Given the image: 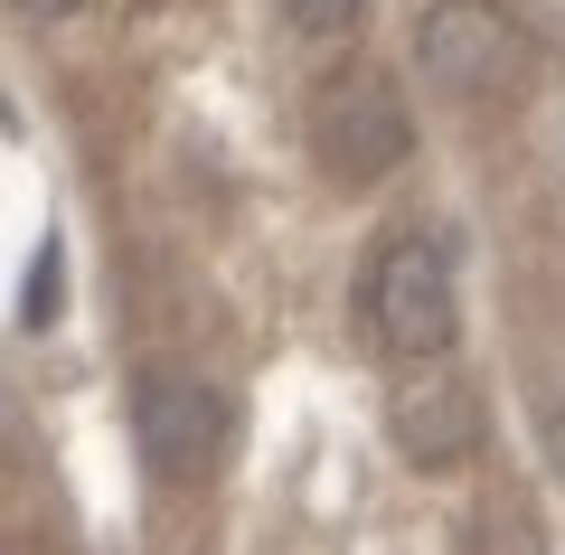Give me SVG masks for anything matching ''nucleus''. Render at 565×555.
I'll return each mask as SVG.
<instances>
[{
    "mask_svg": "<svg viewBox=\"0 0 565 555\" xmlns=\"http://www.w3.org/2000/svg\"><path fill=\"white\" fill-rule=\"evenodd\" d=\"M226 442H236V405H226V386L180 377V367H161V377L132 386V452H141L151 480L189 490V480H207L226 461Z\"/></svg>",
    "mask_w": 565,
    "mask_h": 555,
    "instance_id": "nucleus-3",
    "label": "nucleus"
},
{
    "mask_svg": "<svg viewBox=\"0 0 565 555\" xmlns=\"http://www.w3.org/2000/svg\"><path fill=\"white\" fill-rule=\"evenodd\" d=\"M415 66L434 76V95L490 104V95H519L537 76V39H527V20L500 10V0H434L415 20Z\"/></svg>",
    "mask_w": 565,
    "mask_h": 555,
    "instance_id": "nucleus-2",
    "label": "nucleus"
},
{
    "mask_svg": "<svg viewBox=\"0 0 565 555\" xmlns=\"http://www.w3.org/2000/svg\"><path fill=\"white\" fill-rule=\"evenodd\" d=\"M282 20L302 29V39H349L367 20V0H282Z\"/></svg>",
    "mask_w": 565,
    "mask_h": 555,
    "instance_id": "nucleus-6",
    "label": "nucleus"
},
{
    "mask_svg": "<svg viewBox=\"0 0 565 555\" xmlns=\"http://www.w3.org/2000/svg\"><path fill=\"white\" fill-rule=\"evenodd\" d=\"M386 434L415 471H452V461L481 452V396L444 367H405V386L386 396Z\"/></svg>",
    "mask_w": 565,
    "mask_h": 555,
    "instance_id": "nucleus-5",
    "label": "nucleus"
},
{
    "mask_svg": "<svg viewBox=\"0 0 565 555\" xmlns=\"http://www.w3.org/2000/svg\"><path fill=\"white\" fill-rule=\"evenodd\" d=\"M367 330L396 367H444V349L462 339V282H452L444 236H386L367 264Z\"/></svg>",
    "mask_w": 565,
    "mask_h": 555,
    "instance_id": "nucleus-1",
    "label": "nucleus"
},
{
    "mask_svg": "<svg viewBox=\"0 0 565 555\" xmlns=\"http://www.w3.org/2000/svg\"><path fill=\"white\" fill-rule=\"evenodd\" d=\"M311 151H321L330 179H386L405 151H415V122H405L396 85L349 66V76H321L311 95Z\"/></svg>",
    "mask_w": 565,
    "mask_h": 555,
    "instance_id": "nucleus-4",
    "label": "nucleus"
},
{
    "mask_svg": "<svg viewBox=\"0 0 565 555\" xmlns=\"http://www.w3.org/2000/svg\"><path fill=\"white\" fill-rule=\"evenodd\" d=\"M57 292H66V274H57V245H39V264H29V292H20V330H47Z\"/></svg>",
    "mask_w": 565,
    "mask_h": 555,
    "instance_id": "nucleus-7",
    "label": "nucleus"
},
{
    "mask_svg": "<svg viewBox=\"0 0 565 555\" xmlns=\"http://www.w3.org/2000/svg\"><path fill=\"white\" fill-rule=\"evenodd\" d=\"M10 10H29V20H66V10H85V0H10Z\"/></svg>",
    "mask_w": 565,
    "mask_h": 555,
    "instance_id": "nucleus-9",
    "label": "nucleus"
},
{
    "mask_svg": "<svg viewBox=\"0 0 565 555\" xmlns=\"http://www.w3.org/2000/svg\"><path fill=\"white\" fill-rule=\"evenodd\" d=\"M546 461H556V480H565V396L546 405Z\"/></svg>",
    "mask_w": 565,
    "mask_h": 555,
    "instance_id": "nucleus-8",
    "label": "nucleus"
}]
</instances>
